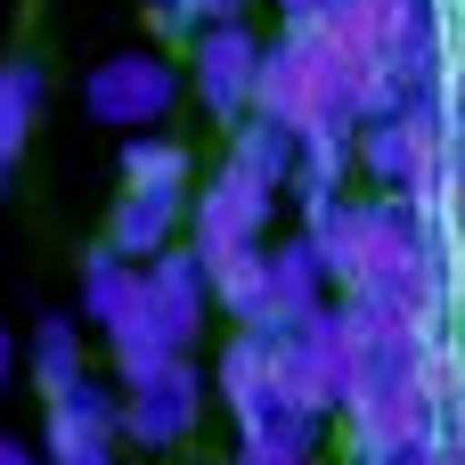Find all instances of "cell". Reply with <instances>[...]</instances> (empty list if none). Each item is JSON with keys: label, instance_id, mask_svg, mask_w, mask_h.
I'll return each mask as SVG.
<instances>
[{"label": "cell", "instance_id": "obj_23", "mask_svg": "<svg viewBox=\"0 0 465 465\" xmlns=\"http://www.w3.org/2000/svg\"><path fill=\"white\" fill-rule=\"evenodd\" d=\"M245 465H311V458H245Z\"/></svg>", "mask_w": 465, "mask_h": 465}, {"label": "cell", "instance_id": "obj_24", "mask_svg": "<svg viewBox=\"0 0 465 465\" xmlns=\"http://www.w3.org/2000/svg\"><path fill=\"white\" fill-rule=\"evenodd\" d=\"M237 465H245V458H237Z\"/></svg>", "mask_w": 465, "mask_h": 465}, {"label": "cell", "instance_id": "obj_18", "mask_svg": "<svg viewBox=\"0 0 465 465\" xmlns=\"http://www.w3.org/2000/svg\"><path fill=\"white\" fill-rule=\"evenodd\" d=\"M401 465H458V450H450V433H433L425 450H409V458H401Z\"/></svg>", "mask_w": 465, "mask_h": 465}, {"label": "cell", "instance_id": "obj_22", "mask_svg": "<svg viewBox=\"0 0 465 465\" xmlns=\"http://www.w3.org/2000/svg\"><path fill=\"white\" fill-rule=\"evenodd\" d=\"M16 376V343H8V327H0V384Z\"/></svg>", "mask_w": 465, "mask_h": 465}, {"label": "cell", "instance_id": "obj_9", "mask_svg": "<svg viewBox=\"0 0 465 465\" xmlns=\"http://www.w3.org/2000/svg\"><path fill=\"white\" fill-rule=\"evenodd\" d=\"M123 384L106 392L98 376H82L74 392L49 401L41 417V465H123Z\"/></svg>", "mask_w": 465, "mask_h": 465}, {"label": "cell", "instance_id": "obj_6", "mask_svg": "<svg viewBox=\"0 0 465 465\" xmlns=\"http://www.w3.org/2000/svg\"><path fill=\"white\" fill-rule=\"evenodd\" d=\"M172 98H180V74H172V57H155V49H114V57H98L90 65V82H82V106H90V123H106V131H155L163 114H172Z\"/></svg>", "mask_w": 465, "mask_h": 465}, {"label": "cell", "instance_id": "obj_15", "mask_svg": "<svg viewBox=\"0 0 465 465\" xmlns=\"http://www.w3.org/2000/svg\"><path fill=\"white\" fill-rule=\"evenodd\" d=\"M25 368H33V384H41V401L74 392V384L90 376V335H82V319H41L33 343H25Z\"/></svg>", "mask_w": 465, "mask_h": 465}, {"label": "cell", "instance_id": "obj_5", "mask_svg": "<svg viewBox=\"0 0 465 465\" xmlns=\"http://www.w3.org/2000/svg\"><path fill=\"white\" fill-rule=\"evenodd\" d=\"M360 172L384 196H409L417 213H433V196H441V98L425 90L392 114H368L360 123Z\"/></svg>", "mask_w": 465, "mask_h": 465}, {"label": "cell", "instance_id": "obj_3", "mask_svg": "<svg viewBox=\"0 0 465 465\" xmlns=\"http://www.w3.org/2000/svg\"><path fill=\"white\" fill-rule=\"evenodd\" d=\"M253 114L286 123L294 139H311V131H360L351 82H343L335 49L319 41V25H311V16H294V25H286V33L270 41V57H262V98H253Z\"/></svg>", "mask_w": 465, "mask_h": 465}, {"label": "cell", "instance_id": "obj_8", "mask_svg": "<svg viewBox=\"0 0 465 465\" xmlns=\"http://www.w3.org/2000/svg\"><path fill=\"white\" fill-rule=\"evenodd\" d=\"M204 384H213V376H196L188 351L163 360L155 376H131V384H123V441L147 450V458L180 450V441L196 433V417H204Z\"/></svg>", "mask_w": 465, "mask_h": 465}, {"label": "cell", "instance_id": "obj_17", "mask_svg": "<svg viewBox=\"0 0 465 465\" xmlns=\"http://www.w3.org/2000/svg\"><path fill=\"white\" fill-rule=\"evenodd\" d=\"M147 16H155V33H172V41H196V33H204V0H147Z\"/></svg>", "mask_w": 465, "mask_h": 465}, {"label": "cell", "instance_id": "obj_10", "mask_svg": "<svg viewBox=\"0 0 465 465\" xmlns=\"http://www.w3.org/2000/svg\"><path fill=\"white\" fill-rule=\"evenodd\" d=\"M327 302H335V278H327L319 245H311V237H278V245H270V286H262V319H253V327L286 335V327L319 319Z\"/></svg>", "mask_w": 465, "mask_h": 465}, {"label": "cell", "instance_id": "obj_2", "mask_svg": "<svg viewBox=\"0 0 465 465\" xmlns=\"http://www.w3.org/2000/svg\"><path fill=\"white\" fill-rule=\"evenodd\" d=\"M213 311H221V302H213V278H204V262L188 253V237H180L172 253L139 262V302H131V319L106 335L114 384L155 376L163 360H180V351L204 335V319H213Z\"/></svg>", "mask_w": 465, "mask_h": 465}, {"label": "cell", "instance_id": "obj_21", "mask_svg": "<svg viewBox=\"0 0 465 465\" xmlns=\"http://www.w3.org/2000/svg\"><path fill=\"white\" fill-rule=\"evenodd\" d=\"M221 16H245V0H204V25H221Z\"/></svg>", "mask_w": 465, "mask_h": 465}, {"label": "cell", "instance_id": "obj_16", "mask_svg": "<svg viewBox=\"0 0 465 465\" xmlns=\"http://www.w3.org/2000/svg\"><path fill=\"white\" fill-rule=\"evenodd\" d=\"M123 188H196V163L172 131H131L123 139Z\"/></svg>", "mask_w": 465, "mask_h": 465}, {"label": "cell", "instance_id": "obj_13", "mask_svg": "<svg viewBox=\"0 0 465 465\" xmlns=\"http://www.w3.org/2000/svg\"><path fill=\"white\" fill-rule=\"evenodd\" d=\"M131 302H139V262L114 253V245H98V253L82 262V327H90V335H114V327L131 319Z\"/></svg>", "mask_w": 465, "mask_h": 465}, {"label": "cell", "instance_id": "obj_7", "mask_svg": "<svg viewBox=\"0 0 465 465\" xmlns=\"http://www.w3.org/2000/svg\"><path fill=\"white\" fill-rule=\"evenodd\" d=\"M262 57H270V41H253L245 33V16H221V25H204L196 41H188V90L204 98V114L229 131L237 114H253V98H262Z\"/></svg>", "mask_w": 465, "mask_h": 465}, {"label": "cell", "instance_id": "obj_12", "mask_svg": "<svg viewBox=\"0 0 465 465\" xmlns=\"http://www.w3.org/2000/svg\"><path fill=\"white\" fill-rule=\"evenodd\" d=\"M41 98H49L41 65H33V57H0V188L16 180L25 147H33V123H41Z\"/></svg>", "mask_w": 465, "mask_h": 465}, {"label": "cell", "instance_id": "obj_14", "mask_svg": "<svg viewBox=\"0 0 465 465\" xmlns=\"http://www.w3.org/2000/svg\"><path fill=\"white\" fill-rule=\"evenodd\" d=\"M229 163H245L253 180H270L278 196L294 188V163H302V139L286 131V123H270V114H237L229 123Z\"/></svg>", "mask_w": 465, "mask_h": 465}, {"label": "cell", "instance_id": "obj_4", "mask_svg": "<svg viewBox=\"0 0 465 465\" xmlns=\"http://www.w3.org/2000/svg\"><path fill=\"white\" fill-rule=\"evenodd\" d=\"M270 213H278V188L221 155V172L188 196V253L204 262V278H213V286H221L245 253H262V245H270Z\"/></svg>", "mask_w": 465, "mask_h": 465}, {"label": "cell", "instance_id": "obj_11", "mask_svg": "<svg viewBox=\"0 0 465 465\" xmlns=\"http://www.w3.org/2000/svg\"><path fill=\"white\" fill-rule=\"evenodd\" d=\"M188 196H196V188H123L114 213H106V245L131 253V262L172 253L180 229H188Z\"/></svg>", "mask_w": 465, "mask_h": 465}, {"label": "cell", "instance_id": "obj_19", "mask_svg": "<svg viewBox=\"0 0 465 465\" xmlns=\"http://www.w3.org/2000/svg\"><path fill=\"white\" fill-rule=\"evenodd\" d=\"M0 465H41V450H25L16 433H0Z\"/></svg>", "mask_w": 465, "mask_h": 465}, {"label": "cell", "instance_id": "obj_20", "mask_svg": "<svg viewBox=\"0 0 465 465\" xmlns=\"http://www.w3.org/2000/svg\"><path fill=\"white\" fill-rule=\"evenodd\" d=\"M319 8H327V0H278V16H286V25H294V16H319Z\"/></svg>", "mask_w": 465, "mask_h": 465}, {"label": "cell", "instance_id": "obj_1", "mask_svg": "<svg viewBox=\"0 0 465 465\" xmlns=\"http://www.w3.org/2000/svg\"><path fill=\"white\" fill-rule=\"evenodd\" d=\"M302 237L319 245L343 302L409 311V319L441 327V311H450L441 245H433V213H417L409 196H335V204L302 213Z\"/></svg>", "mask_w": 465, "mask_h": 465}]
</instances>
